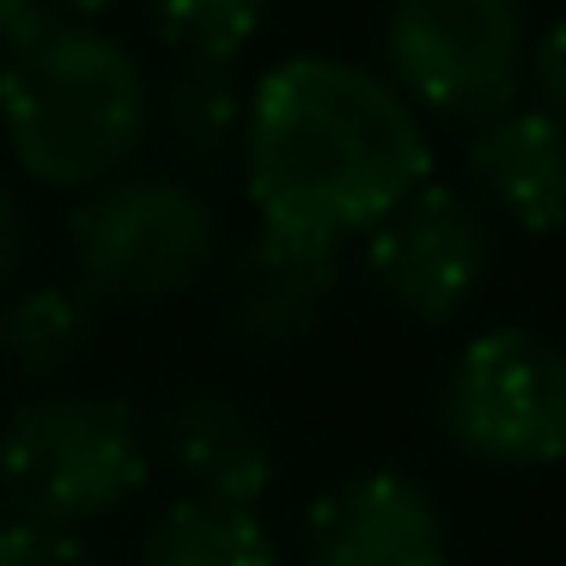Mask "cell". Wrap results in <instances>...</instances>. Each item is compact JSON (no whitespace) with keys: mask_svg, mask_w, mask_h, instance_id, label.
Returning <instances> with one entry per match:
<instances>
[{"mask_svg":"<svg viewBox=\"0 0 566 566\" xmlns=\"http://www.w3.org/2000/svg\"><path fill=\"white\" fill-rule=\"evenodd\" d=\"M378 43L384 80L439 123L488 128L517 111L530 74L524 0H390Z\"/></svg>","mask_w":566,"mask_h":566,"instance_id":"cell-5","label":"cell"},{"mask_svg":"<svg viewBox=\"0 0 566 566\" xmlns=\"http://www.w3.org/2000/svg\"><path fill=\"white\" fill-rule=\"evenodd\" d=\"M67 19L55 13L50 0H0V50L19 55L31 50V43H43L50 31H62Z\"/></svg>","mask_w":566,"mask_h":566,"instance_id":"cell-18","label":"cell"},{"mask_svg":"<svg viewBox=\"0 0 566 566\" xmlns=\"http://www.w3.org/2000/svg\"><path fill=\"white\" fill-rule=\"evenodd\" d=\"M67 256L92 305H171L220 262V220L184 177H111L67 213Z\"/></svg>","mask_w":566,"mask_h":566,"instance_id":"cell-4","label":"cell"},{"mask_svg":"<svg viewBox=\"0 0 566 566\" xmlns=\"http://www.w3.org/2000/svg\"><path fill=\"white\" fill-rule=\"evenodd\" d=\"M25 244H31V238H25V213H19L13 189L0 184V286L25 269Z\"/></svg>","mask_w":566,"mask_h":566,"instance_id":"cell-19","label":"cell"},{"mask_svg":"<svg viewBox=\"0 0 566 566\" xmlns=\"http://www.w3.org/2000/svg\"><path fill=\"white\" fill-rule=\"evenodd\" d=\"M50 7L67 19V25H86V19H92V13H104L111 0H50Z\"/></svg>","mask_w":566,"mask_h":566,"instance_id":"cell-20","label":"cell"},{"mask_svg":"<svg viewBox=\"0 0 566 566\" xmlns=\"http://www.w3.org/2000/svg\"><path fill=\"white\" fill-rule=\"evenodd\" d=\"M92 342H98V305L80 286H25L0 305V359L43 390L80 371Z\"/></svg>","mask_w":566,"mask_h":566,"instance_id":"cell-12","label":"cell"},{"mask_svg":"<svg viewBox=\"0 0 566 566\" xmlns=\"http://www.w3.org/2000/svg\"><path fill=\"white\" fill-rule=\"evenodd\" d=\"M530 74H536L542 116H554V123L566 128V13L536 38V50H530Z\"/></svg>","mask_w":566,"mask_h":566,"instance_id":"cell-17","label":"cell"},{"mask_svg":"<svg viewBox=\"0 0 566 566\" xmlns=\"http://www.w3.org/2000/svg\"><path fill=\"white\" fill-rule=\"evenodd\" d=\"M244 184L269 232L342 250L432 171L420 111L384 74L335 55L269 67L244 116Z\"/></svg>","mask_w":566,"mask_h":566,"instance_id":"cell-1","label":"cell"},{"mask_svg":"<svg viewBox=\"0 0 566 566\" xmlns=\"http://www.w3.org/2000/svg\"><path fill=\"white\" fill-rule=\"evenodd\" d=\"M147 444L184 481V500L256 512L274 488V444L232 390H177L159 408Z\"/></svg>","mask_w":566,"mask_h":566,"instance_id":"cell-10","label":"cell"},{"mask_svg":"<svg viewBox=\"0 0 566 566\" xmlns=\"http://www.w3.org/2000/svg\"><path fill=\"white\" fill-rule=\"evenodd\" d=\"M493 269V226L475 196L444 184H420L396 213L366 232V274L402 317L451 323L475 305Z\"/></svg>","mask_w":566,"mask_h":566,"instance_id":"cell-7","label":"cell"},{"mask_svg":"<svg viewBox=\"0 0 566 566\" xmlns=\"http://www.w3.org/2000/svg\"><path fill=\"white\" fill-rule=\"evenodd\" d=\"M335 286H342V262L329 244L256 226V238H244L220 262L213 311H220L226 342H238L244 354H281L323 323Z\"/></svg>","mask_w":566,"mask_h":566,"instance_id":"cell-9","label":"cell"},{"mask_svg":"<svg viewBox=\"0 0 566 566\" xmlns=\"http://www.w3.org/2000/svg\"><path fill=\"white\" fill-rule=\"evenodd\" d=\"M244 116L250 98L232 86V67L220 62H177L159 92V128L171 153L196 171H220L244 153Z\"/></svg>","mask_w":566,"mask_h":566,"instance_id":"cell-13","label":"cell"},{"mask_svg":"<svg viewBox=\"0 0 566 566\" xmlns=\"http://www.w3.org/2000/svg\"><path fill=\"white\" fill-rule=\"evenodd\" d=\"M0 566H111L80 530H43L0 517Z\"/></svg>","mask_w":566,"mask_h":566,"instance_id":"cell-16","label":"cell"},{"mask_svg":"<svg viewBox=\"0 0 566 566\" xmlns=\"http://www.w3.org/2000/svg\"><path fill=\"white\" fill-rule=\"evenodd\" d=\"M469 184L481 213H500L517 232L566 226V128L542 111H505L469 140Z\"/></svg>","mask_w":566,"mask_h":566,"instance_id":"cell-11","label":"cell"},{"mask_svg":"<svg viewBox=\"0 0 566 566\" xmlns=\"http://www.w3.org/2000/svg\"><path fill=\"white\" fill-rule=\"evenodd\" d=\"M135 566H281L269 524L256 512L208 500H171L140 536Z\"/></svg>","mask_w":566,"mask_h":566,"instance_id":"cell-14","label":"cell"},{"mask_svg":"<svg viewBox=\"0 0 566 566\" xmlns=\"http://www.w3.org/2000/svg\"><path fill=\"white\" fill-rule=\"evenodd\" d=\"M147 74L116 38L62 25L0 62V128L19 171L50 189H98L140 153Z\"/></svg>","mask_w":566,"mask_h":566,"instance_id":"cell-2","label":"cell"},{"mask_svg":"<svg viewBox=\"0 0 566 566\" xmlns=\"http://www.w3.org/2000/svg\"><path fill=\"white\" fill-rule=\"evenodd\" d=\"M439 432L488 469H548L566 457V347L536 329H488L439 384Z\"/></svg>","mask_w":566,"mask_h":566,"instance_id":"cell-6","label":"cell"},{"mask_svg":"<svg viewBox=\"0 0 566 566\" xmlns=\"http://www.w3.org/2000/svg\"><path fill=\"white\" fill-rule=\"evenodd\" d=\"M0 517H7V505H0Z\"/></svg>","mask_w":566,"mask_h":566,"instance_id":"cell-21","label":"cell"},{"mask_svg":"<svg viewBox=\"0 0 566 566\" xmlns=\"http://www.w3.org/2000/svg\"><path fill=\"white\" fill-rule=\"evenodd\" d=\"M153 469L140 415L123 396L43 390L0 427V505L19 524L86 530L123 512Z\"/></svg>","mask_w":566,"mask_h":566,"instance_id":"cell-3","label":"cell"},{"mask_svg":"<svg viewBox=\"0 0 566 566\" xmlns=\"http://www.w3.org/2000/svg\"><path fill=\"white\" fill-rule=\"evenodd\" d=\"M298 566H444V517L415 475L366 469L311 500Z\"/></svg>","mask_w":566,"mask_h":566,"instance_id":"cell-8","label":"cell"},{"mask_svg":"<svg viewBox=\"0 0 566 566\" xmlns=\"http://www.w3.org/2000/svg\"><path fill=\"white\" fill-rule=\"evenodd\" d=\"M269 7L274 0H147V19L177 50V62L232 67V55H244V43L262 31Z\"/></svg>","mask_w":566,"mask_h":566,"instance_id":"cell-15","label":"cell"}]
</instances>
